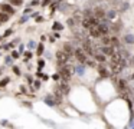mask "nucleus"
<instances>
[{
  "instance_id": "nucleus-13",
  "label": "nucleus",
  "mask_w": 134,
  "mask_h": 129,
  "mask_svg": "<svg viewBox=\"0 0 134 129\" xmlns=\"http://www.w3.org/2000/svg\"><path fill=\"white\" fill-rule=\"evenodd\" d=\"M128 66H130V67H134V56L128 57Z\"/></svg>"
},
{
  "instance_id": "nucleus-4",
  "label": "nucleus",
  "mask_w": 134,
  "mask_h": 129,
  "mask_svg": "<svg viewBox=\"0 0 134 129\" xmlns=\"http://www.w3.org/2000/svg\"><path fill=\"white\" fill-rule=\"evenodd\" d=\"M105 13H107V10H105L104 6H95V7L92 9V14L95 17H98L99 20H101L102 17H105Z\"/></svg>"
},
{
  "instance_id": "nucleus-11",
  "label": "nucleus",
  "mask_w": 134,
  "mask_h": 129,
  "mask_svg": "<svg viewBox=\"0 0 134 129\" xmlns=\"http://www.w3.org/2000/svg\"><path fill=\"white\" fill-rule=\"evenodd\" d=\"M128 9H130V3H128V2H121V3H120V9H118V11L124 13V11H127Z\"/></svg>"
},
{
  "instance_id": "nucleus-3",
  "label": "nucleus",
  "mask_w": 134,
  "mask_h": 129,
  "mask_svg": "<svg viewBox=\"0 0 134 129\" xmlns=\"http://www.w3.org/2000/svg\"><path fill=\"white\" fill-rule=\"evenodd\" d=\"M74 56H75L76 62H81V63H85L88 60V54L85 53V50L82 47H76L75 52H74Z\"/></svg>"
},
{
  "instance_id": "nucleus-6",
  "label": "nucleus",
  "mask_w": 134,
  "mask_h": 129,
  "mask_svg": "<svg viewBox=\"0 0 134 129\" xmlns=\"http://www.w3.org/2000/svg\"><path fill=\"white\" fill-rule=\"evenodd\" d=\"M94 59H95L98 63H107V60H108V56H107V54H104L102 52L97 50V52H95V54H94Z\"/></svg>"
},
{
  "instance_id": "nucleus-14",
  "label": "nucleus",
  "mask_w": 134,
  "mask_h": 129,
  "mask_svg": "<svg viewBox=\"0 0 134 129\" xmlns=\"http://www.w3.org/2000/svg\"><path fill=\"white\" fill-rule=\"evenodd\" d=\"M53 30H62V24L55 23V24H53Z\"/></svg>"
},
{
  "instance_id": "nucleus-12",
  "label": "nucleus",
  "mask_w": 134,
  "mask_h": 129,
  "mask_svg": "<svg viewBox=\"0 0 134 129\" xmlns=\"http://www.w3.org/2000/svg\"><path fill=\"white\" fill-rule=\"evenodd\" d=\"M6 20H9V16H7V14H4V13H2V14H0V23L6 22Z\"/></svg>"
},
{
  "instance_id": "nucleus-15",
  "label": "nucleus",
  "mask_w": 134,
  "mask_h": 129,
  "mask_svg": "<svg viewBox=\"0 0 134 129\" xmlns=\"http://www.w3.org/2000/svg\"><path fill=\"white\" fill-rule=\"evenodd\" d=\"M133 45H134V43H133Z\"/></svg>"
},
{
  "instance_id": "nucleus-7",
  "label": "nucleus",
  "mask_w": 134,
  "mask_h": 129,
  "mask_svg": "<svg viewBox=\"0 0 134 129\" xmlns=\"http://www.w3.org/2000/svg\"><path fill=\"white\" fill-rule=\"evenodd\" d=\"M110 45H111V46H114L115 49H118L120 46L122 45V43L120 42V39L117 37V34H113V36H110Z\"/></svg>"
},
{
  "instance_id": "nucleus-10",
  "label": "nucleus",
  "mask_w": 134,
  "mask_h": 129,
  "mask_svg": "<svg viewBox=\"0 0 134 129\" xmlns=\"http://www.w3.org/2000/svg\"><path fill=\"white\" fill-rule=\"evenodd\" d=\"M124 43L125 45H133L134 43V34L133 33H128L124 36Z\"/></svg>"
},
{
  "instance_id": "nucleus-5",
  "label": "nucleus",
  "mask_w": 134,
  "mask_h": 129,
  "mask_svg": "<svg viewBox=\"0 0 134 129\" xmlns=\"http://www.w3.org/2000/svg\"><path fill=\"white\" fill-rule=\"evenodd\" d=\"M88 33H90V36L94 37V39H101V36H102V33H101V30H99L98 24H97V26H91V27L88 29Z\"/></svg>"
},
{
  "instance_id": "nucleus-1",
  "label": "nucleus",
  "mask_w": 134,
  "mask_h": 129,
  "mask_svg": "<svg viewBox=\"0 0 134 129\" xmlns=\"http://www.w3.org/2000/svg\"><path fill=\"white\" fill-rule=\"evenodd\" d=\"M59 75H61V79L62 80L69 82L71 77H72V75H74V67L71 65H68V63H65L64 66L59 67Z\"/></svg>"
},
{
  "instance_id": "nucleus-9",
  "label": "nucleus",
  "mask_w": 134,
  "mask_h": 129,
  "mask_svg": "<svg viewBox=\"0 0 134 129\" xmlns=\"http://www.w3.org/2000/svg\"><path fill=\"white\" fill-rule=\"evenodd\" d=\"M105 17H108L110 20H114L117 17V10H115V9H110V10H107Z\"/></svg>"
},
{
  "instance_id": "nucleus-2",
  "label": "nucleus",
  "mask_w": 134,
  "mask_h": 129,
  "mask_svg": "<svg viewBox=\"0 0 134 129\" xmlns=\"http://www.w3.org/2000/svg\"><path fill=\"white\" fill-rule=\"evenodd\" d=\"M95 69H97L98 75L102 77V79H110V77L113 76V72H111L108 63H97V67Z\"/></svg>"
},
{
  "instance_id": "nucleus-8",
  "label": "nucleus",
  "mask_w": 134,
  "mask_h": 129,
  "mask_svg": "<svg viewBox=\"0 0 134 129\" xmlns=\"http://www.w3.org/2000/svg\"><path fill=\"white\" fill-rule=\"evenodd\" d=\"M64 50L68 54H69V56H74V52H75V49H74V46L71 45V43H64Z\"/></svg>"
}]
</instances>
